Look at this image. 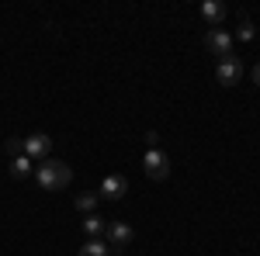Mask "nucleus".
I'll list each match as a JSON object with an SVG mask.
<instances>
[{
    "mask_svg": "<svg viewBox=\"0 0 260 256\" xmlns=\"http://www.w3.org/2000/svg\"><path fill=\"white\" fill-rule=\"evenodd\" d=\"M146 145L149 149H160V132H146Z\"/></svg>",
    "mask_w": 260,
    "mask_h": 256,
    "instance_id": "obj_15",
    "label": "nucleus"
},
{
    "mask_svg": "<svg viewBox=\"0 0 260 256\" xmlns=\"http://www.w3.org/2000/svg\"><path fill=\"white\" fill-rule=\"evenodd\" d=\"M104 229H108V222H104L98 211H90V215L83 218V232H87L90 239H101V236H104Z\"/></svg>",
    "mask_w": 260,
    "mask_h": 256,
    "instance_id": "obj_10",
    "label": "nucleus"
},
{
    "mask_svg": "<svg viewBox=\"0 0 260 256\" xmlns=\"http://www.w3.org/2000/svg\"><path fill=\"white\" fill-rule=\"evenodd\" d=\"M4 153L11 159H18V156H24V138H18V135H11L7 142H4Z\"/></svg>",
    "mask_w": 260,
    "mask_h": 256,
    "instance_id": "obj_13",
    "label": "nucleus"
},
{
    "mask_svg": "<svg viewBox=\"0 0 260 256\" xmlns=\"http://www.w3.org/2000/svg\"><path fill=\"white\" fill-rule=\"evenodd\" d=\"M253 35H257V28H253V21H246V18H243V21H240V28H236V39H240V42H250Z\"/></svg>",
    "mask_w": 260,
    "mask_h": 256,
    "instance_id": "obj_14",
    "label": "nucleus"
},
{
    "mask_svg": "<svg viewBox=\"0 0 260 256\" xmlns=\"http://www.w3.org/2000/svg\"><path fill=\"white\" fill-rule=\"evenodd\" d=\"M225 14H229V11H225L222 0H205V4H201V21H205L208 28H222Z\"/></svg>",
    "mask_w": 260,
    "mask_h": 256,
    "instance_id": "obj_8",
    "label": "nucleus"
},
{
    "mask_svg": "<svg viewBox=\"0 0 260 256\" xmlns=\"http://www.w3.org/2000/svg\"><path fill=\"white\" fill-rule=\"evenodd\" d=\"M205 49H208L212 56L225 59V56H233V35H229L225 28H208V31H205Z\"/></svg>",
    "mask_w": 260,
    "mask_h": 256,
    "instance_id": "obj_5",
    "label": "nucleus"
},
{
    "mask_svg": "<svg viewBox=\"0 0 260 256\" xmlns=\"http://www.w3.org/2000/svg\"><path fill=\"white\" fill-rule=\"evenodd\" d=\"M98 201H101V194H90V191H83V194L73 197V208H77V211H83V215H90V211L98 208Z\"/></svg>",
    "mask_w": 260,
    "mask_h": 256,
    "instance_id": "obj_11",
    "label": "nucleus"
},
{
    "mask_svg": "<svg viewBox=\"0 0 260 256\" xmlns=\"http://www.w3.org/2000/svg\"><path fill=\"white\" fill-rule=\"evenodd\" d=\"M52 153V138L45 135V132H35V135L24 138V156L31 159V163H42V159H49Z\"/></svg>",
    "mask_w": 260,
    "mask_h": 256,
    "instance_id": "obj_6",
    "label": "nucleus"
},
{
    "mask_svg": "<svg viewBox=\"0 0 260 256\" xmlns=\"http://www.w3.org/2000/svg\"><path fill=\"white\" fill-rule=\"evenodd\" d=\"M104 201H121V197L128 194V180L121 177V173H108V177L101 180V191H98Z\"/></svg>",
    "mask_w": 260,
    "mask_h": 256,
    "instance_id": "obj_7",
    "label": "nucleus"
},
{
    "mask_svg": "<svg viewBox=\"0 0 260 256\" xmlns=\"http://www.w3.org/2000/svg\"><path fill=\"white\" fill-rule=\"evenodd\" d=\"M250 80H253V83L260 87V62H253V69H250Z\"/></svg>",
    "mask_w": 260,
    "mask_h": 256,
    "instance_id": "obj_16",
    "label": "nucleus"
},
{
    "mask_svg": "<svg viewBox=\"0 0 260 256\" xmlns=\"http://www.w3.org/2000/svg\"><path fill=\"white\" fill-rule=\"evenodd\" d=\"M132 239H136V232H132L128 222H108V229H104V242H108L111 253H125V249L132 246Z\"/></svg>",
    "mask_w": 260,
    "mask_h": 256,
    "instance_id": "obj_2",
    "label": "nucleus"
},
{
    "mask_svg": "<svg viewBox=\"0 0 260 256\" xmlns=\"http://www.w3.org/2000/svg\"><path fill=\"white\" fill-rule=\"evenodd\" d=\"M77 256H111V249H108V242H104V239H87V242H83V249Z\"/></svg>",
    "mask_w": 260,
    "mask_h": 256,
    "instance_id": "obj_12",
    "label": "nucleus"
},
{
    "mask_svg": "<svg viewBox=\"0 0 260 256\" xmlns=\"http://www.w3.org/2000/svg\"><path fill=\"white\" fill-rule=\"evenodd\" d=\"M243 73H246V66H243L240 56H225V59H219V66H215V77H219L222 87H236L243 80Z\"/></svg>",
    "mask_w": 260,
    "mask_h": 256,
    "instance_id": "obj_4",
    "label": "nucleus"
},
{
    "mask_svg": "<svg viewBox=\"0 0 260 256\" xmlns=\"http://www.w3.org/2000/svg\"><path fill=\"white\" fill-rule=\"evenodd\" d=\"M31 173H35V163H31L28 156H18V159H11V177H14V180H28Z\"/></svg>",
    "mask_w": 260,
    "mask_h": 256,
    "instance_id": "obj_9",
    "label": "nucleus"
},
{
    "mask_svg": "<svg viewBox=\"0 0 260 256\" xmlns=\"http://www.w3.org/2000/svg\"><path fill=\"white\" fill-rule=\"evenodd\" d=\"M31 177L39 180L42 191H62V187H70V180H73V170L62 163V159H42L39 166H35V173Z\"/></svg>",
    "mask_w": 260,
    "mask_h": 256,
    "instance_id": "obj_1",
    "label": "nucleus"
},
{
    "mask_svg": "<svg viewBox=\"0 0 260 256\" xmlns=\"http://www.w3.org/2000/svg\"><path fill=\"white\" fill-rule=\"evenodd\" d=\"M142 170H146V177L149 180H167L170 177V159L163 149H146V156H142Z\"/></svg>",
    "mask_w": 260,
    "mask_h": 256,
    "instance_id": "obj_3",
    "label": "nucleus"
}]
</instances>
